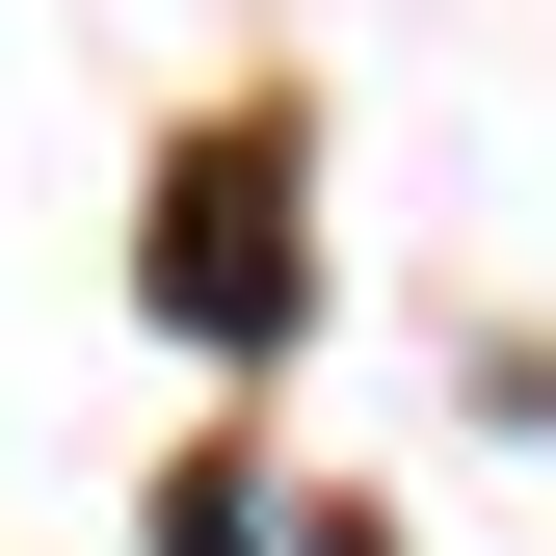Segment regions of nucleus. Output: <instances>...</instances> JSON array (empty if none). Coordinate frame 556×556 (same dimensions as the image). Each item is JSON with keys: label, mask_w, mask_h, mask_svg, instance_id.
Listing matches in <instances>:
<instances>
[{"label": "nucleus", "mask_w": 556, "mask_h": 556, "mask_svg": "<svg viewBox=\"0 0 556 556\" xmlns=\"http://www.w3.org/2000/svg\"><path fill=\"white\" fill-rule=\"evenodd\" d=\"M292 186H318V132H292V106H213V132L160 160V318H186V344H292V318H318Z\"/></svg>", "instance_id": "1"}, {"label": "nucleus", "mask_w": 556, "mask_h": 556, "mask_svg": "<svg viewBox=\"0 0 556 556\" xmlns=\"http://www.w3.org/2000/svg\"><path fill=\"white\" fill-rule=\"evenodd\" d=\"M160 556H292V530H265V477L213 451V477H186V504H160ZM318 556H371V530H318Z\"/></svg>", "instance_id": "2"}]
</instances>
